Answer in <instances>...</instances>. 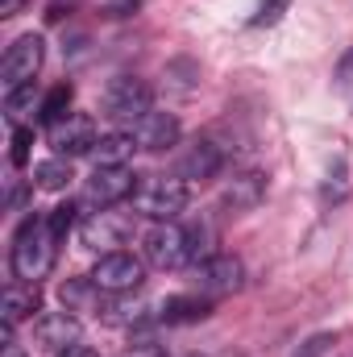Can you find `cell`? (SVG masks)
<instances>
[{"label": "cell", "instance_id": "obj_27", "mask_svg": "<svg viewBox=\"0 0 353 357\" xmlns=\"http://www.w3.org/2000/svg\"><path fill=\"white\" fill-rule=\"evenodd\" d=\"M125 357H167V354H163L154 341H142V345H133V349H129Z\"/></svg>", "mask_w": 353, "mask_h": 357}, {"label": "cell", "instance_id": "obj_8", "mask_svg": "<svg viewBox=\"0 0 353 357\" xmlns=\"http://www.w3.org/2000/svg\"><path fill=\"white\" fill-rule=\"evenodd\" d=\"M137 183L142 178L133 175L129 167H96L91 178L84 183V204L88 208H117L121 199H129L133 191H137Z\"/></svg>", "mask_w": 353, "mask_h": 357}, {"label": "cell", "instance_id": "obj_30", "mask_svg": "<svg viewBox=\"0 0 353 357\" xmlns=\"http://www.w3.org/2000/svg\"><path fill=\"white\" fill-rule=\"evenodd\" d=\"M59 357H100L96 349H88V345H71L67 354H59Z\"/></svg>", "mask_w": 353, "mask_h": 357}, {"label": "cell", "instance_id": "obj_31", "mask_svg": "<svg viewBox=\"0 0 353 357\" xmlns=\"http://www.w3.org/2000/svg\"><path fill=\"white\" fill-rule=\"evenodd\" d=\"M4 357H25V354H21V345H17V341H13V337H8V341H4Z\"/></svg>", "mask_w": 353, "mask_h": 357}, {"label": "cell", "instance_id": "obj_13", "mask_svg": "<svg viewBox=\"0 0 353 357\" xmlns=\"http://www.w3.org/2000/svg\"><path fill=\"white\" fill-rule=\"evenodd\" d=\"M133 137H137V150L163 154V150L179 146V137H183V125H179L175 112H146V116L133 125Z\"/></svg>", "mask_w": 353, "mask_h": 357}, {"label": "cell", "instance_id": "obj_10", "mask_svg": "<svg viewBox=\"0 0 353 357\" xmlns=\"http://www.w3.org/2000/svg\"><path fill=\"white\" fill-rule=\"evenodd\" d=\"M266 199V175L262 171H237L220 187V212L225 216H246Z\"/></svg>", "mask_w": 353, "mask_h": 357}, {"label": "cell", "instance_id": "obj_26", "mask_svg": "<svg viewBox=\"0 0 353 357\" xmlns=\"http://www.w3.org/2000/svg\"><path fill=\"white\" fill-rule=\"evenodd\" d=\"M137 8H142V0H117V4H104V17H129Z\"/></svg>", "mask_w": 353, "mask_h": 357}, {"label": "cell", "instance_id": "obj_16", "mask_svg": "<svg viewBox=\"0 0 353 357\" xmlns=\"http://www.w3.org/2000/svg\"><path fill=\"white\" fill-rule=\"evenodd\" d=\"M38 307H42V295H38V287H33V282H21V278H13V282L4 287V320H8V324H21V320H29Z\"/></svg>", "mask_w": 353, "mask_h": 357}, {"label": "cell", "instance_id": "obj_23", "mask_svg": "<svg viewBox=\"0 0 353 357\" xmlns=\"http://www.w3.org/2000/svg\"><path fill=\"white\" fill-rule=\"evenodd\" d=\"M29 104H33V84H25V88H17V91H4V112H8L13 121H17Z\"/></svg>", "mask_w": 353, "mask_h": 357}, {"label": "cell", "instance_id": "obj_2", "mask_svg": "<svg viewBox=\"0 0 353 357\" xmlns=\"http://www.w3.org/2000/svg\"><path fill=\"white\" fill-rule=\"evenodd\" d=\"M146 112H154V91H150L146 79L117 75L100 96V116H108L117 129H133Z\"/></svg>", "mask_w": 353, "mask_h": 357}, {"label": "cell", "instance_id": "obj_15", "mask_svg": "<svg viewBox=\"0 0 353 357\" xmlns=\"http://www.w3.org/2000/svg\"><path fill=\"white\" fill-rule=\"evenodd\" d=\"M100 295H108V291H100L91 274L88 278H67L59 287V299H63L67 312H104V299Z\"/></svg>", "mask_w": 353, "mask_h": 357}, {"label": "cell", "instance_id": "obj_29", "mask_svg": "<svg viewBox=\"0 0 353 357\" xmlns=\"http://www.w3.org/2000/svg\"><path fill=\"white\" fill-rule=\"evenodd\" d=\"M21 204H25V187H13V191H8V212H17Z\"/></svg>", "mask_w": 353, "mask_h": 357}, {"label": "cell", "instance_id": "obj_1", "mask_svg": "<svg viewBox=\"0 0 353 357\" xmlns=\"http://www.w3.org/2000/svg\"><path fill=\"white\" fill-rule=\"evenodd\" d=\"M54 250H59V241L50 233V220L46 216H25V225L13 237V254H8L13 278L38 287V278H46L50 266H54Z\"/></svg>", "mask_w": 353, "mask_h": 357}, {"label": "cell", "instance_id": "obj_28", "mask_svg": "<svg viewBox=\"0 0 353 357\" xmlns=\"http://www.w3.org/2000/svg\"><path fill=\"white\" fill-rule=\"evenodd\" d=\"M21 8H25V0H0V17H4V21H8V17H17Z\"/></svg>", "mask_w": 353, "mask_h": 357}, {"label": "cell", "instance_id": "obj_21", "mask_svg": "<svg viewBox=\"0 0 353 357\" xmlns=\"http://www.w3.org/2000/svg\"><path fill=\"white\" fill-rule=\"evenodd\" d=\"M75 216H80V204H71V199H67V204H59L54 212H46V220H50V233H54V241H59V245H63V237L75 229Z\"/></svg>", "mask_w": 353, "mask_h": 357}, {"label": "cell", "instance_id": "obj_24", "mask_svg": "<svg viewBox=\"0 0 353 357\" xmlns=\"http://www.w3.org/2000/svg\"><path fill=\"white\" fill-rule=\"evenodd\" d=\"M29 146H33V129L17 125L13 129V167H25L29 162Z\"/></svg>", "mask_w": 353, "mask_h": 357}, {"label": "cell", "instance_id": "obj_18", "mask_svg": "<svg viewBox=\"0 0 353 357\" xmlns=\"http://www.w3.org/2000/svg\"><path fill=\"white\" fill-rule=\"evenodd\" d=\"M212 316V299L208 295H171L163 303V320L167 324H195Z\"/></svg>", "mask_w": 353, "mask_h": 357}, {"label": "cell", "instance_id": "obj_14", "mask_svg": "<svg viewBox=\"0 0 353 357\" xmlns=\"http://www.w3.org/2000/svg\"><path fill=\"white\" fill-rule=\"evenodd\" d=\"M33 333H38V345L42 349H50V354H67L71 345H80V316L75 312H50V316H42L38 324H33Z\"/></svg>", "mask_w": 353, "mask_h": 357}, {"label": "cell", "instance_id": "obj_32", "mask_svg": "<svg viewBox=\"0 0 353 357\" xmlns=\"http://www.w3.org/2000/svg\"><path fill=\"white\" fill-rule=\"evenodd\" d=\"M187 357H204V354H187Z\"/></svg>", "mask_w": 353, "mask_h": 357}, {"label": "cell", "instance_id": "obj_4", "mask_svg": "<svg viewBox=\"0 0 353 357\" xmlns=\"http://www.w3.org/2000/svg\"><path fill=\"white\" fill-rule=\"evenodd\" d=\"M142 258L158 270L191 266V237H187V229L175 225V220H158V225L146 229V237H142Z\"/></svg>", "mask_w": 353, "mask_h": 357}, {"label": "cell", "instance_id": "obj_5", "mask_svg": "<svg viewBox=\"0 0 353 357\" xmlns=\"http://www.w3.org/2000/svg\"><path fill=\"white\" fill-rule=\"evenodd\" d=\"M42 59H46V42L38 33H21L4 50V59H0V84H4V91H17L25 84H33L38 71H42Z\"/></svg>", "mask_w": 353, "mask_h": 357}, {"label": "cell", "instance_id": "obj_7", "mask_svg": "<svg viewBox=\"0 0 353 357\" xmlns=\"http://www.w3.org/2000/svg\"><path fill=\"white\" fill-rule=\"evenodd\" d=\"M91 278H96V287L108 291V295H129V291H137V287L146 282V258H133V254H125V250L100 254Z\"/></svg>", "mask_w": 353, "mask_h": 357}, {"label": "cell", "instance_id": "obj_11", "mask_svg": "<svg viewBox=\"0 0 353 357\" xmlns=\"http://www.w3.org/2000/svg\"><path fill=\"white\" fill-rule=\"evenodd\" d=\"M225 146H216L212 137H195L183 154H179V178H187V183H208V178L220 175V167H225Z\"/></svg>", "mask_w": 353, "mask_h": 357}, {"label": "cell", "instance_id": "obj_3", "mask_svg": "<svg viewBox=\"0 0 353 357\" xmlns=\"http://www.w3.org/2000/svg\"><path fill=\"white\" fill-rule=\"evenodd\" d=\"M187 178H171V175H146L133 191V208L150 220H175L179 212L187 208Z\"/></svg>", "mask_w": 353, "mask_h": 357}, {"label": "cell", "instance_id": "obj_19", "mask_svg": "<svg viewBox=\"0 0 353 357\" xmlns=\"http://www.w3.org/2000/svg\"><path fill=\"white\" fill-rule=\"evenodd\" d=\"M71 178H75L71 175V158H46V162L33 167V183L42 191H67Z\"/></svg>", "mask_w": 353, "mask_h": 357}, {"label": "cell", "instance_id": "obj_22", "mask_svg": "<svg viewBox=\"0 0 353 357\" xmlns=\"http://www.w3.org/2000/svg\"><path fill=\"white\" fill-rule=\"evenodd\" d=\"M333 345H337V337H333V333H316V337H308V341H303L291 357H329V354H333Z\"/></svg>", "mask_w": 353, "mask_h": 357}, {"label": "cell", "instance_id": "obj_17", "mask_svg": "<svg viewBox=\"0 0 353 357\" xmlns=\"http://www.w3.org/2000/svg\"><path fill=\"white\" fill-rule=\"evenodd\" d=\"M133 150H137V137L125 133V129H117V133H104V137L96 142L91 158H96V167H125V162L133 158Z\"/></svg>", "mask_w": 353, "mask_h": 357}, {"label": "cell", "instance_id": "obj_6", "mask_svg": "<svg viewBox=\"0 0 353 357\" xmlns=\"http://www.w3.org/2000/svg\"><path fill=\"white\" fill-rule=\"evenodd\" d=\"M129 237H133V216L112 212V208L91 212L88 220L80 225V241H84L88 250H96V254H117Z\"/></svg>", "mask_w": 353, "mask_h": 357}, {"label": "cell", "instance_id": "obj_25", "mask_svg": "<svg viewBox=\"0 0 353 357\" xmlns=\"http://www.w3.org/2000/svg\"><path fill=\"white\" fill-rule=\"evenodd\" d=\"M287 4H291V0H262L258 13H254V25H274V21L287 13Z\"/></svg>", "mask_w": 353, "mask_h": 357}, {"label": "cell", "instance_id": "obj_12", "mask_svg": "<svg viewBox=\"0 0 353 357\" xmlns=\"http://www.w3.org/2000/svg\"><path fill=\"white\" fill-rule=\"evenodd\" d=\"M96 142H100V133H96V121H91V116H67V121H59L54 133H50V146H54L59 158L91 154Z\"/></svg>", "mask_w": 353, "mask_h": 357}, {"label": "cell", "instance_id": "obj_20", "mask_svg": "<svg viewBox=\"0 0 353 357\" xmlns=\"http://www.w3.org/2000/svg\"><path fill=\"white\" fill-rule=\"evenodd\" d=\"M71 100H75V88H71V84H54V88L46 91L42 108H38V112H42V121H46L50 129H54L59 121H67V112H71Z\"/></svg>", "mask_w": 353, "mask_h": 357}, {"label": "cell", "instance_id": "obj_9", "mask_svg": "<svg viewBox=\"0 0 353 357\" xmlns=\"http://www.w3.org/2000/svg\"><path fill=\"white\" fill-rule=\"evenodd\" d=\"M200 291L208 295V299H216V295H233V291H241V282H246V262L241 258H233V254H212V258H204L200 262Z\"/></svg>", "mask_w": 353, "mask_h": 357}]
</instances>
